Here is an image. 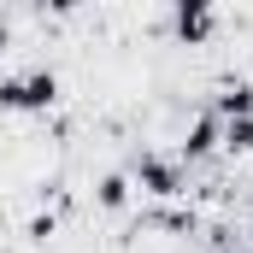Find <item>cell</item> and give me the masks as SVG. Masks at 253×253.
Listing matches in <instances>:
<instances>
[{"label":"cell","instance_id":"cell-1","mask_svg":"<svg viewBox=\"0 0 253 253\" xmlns=\"http://www.w3.org/2000/svg\"><path fill=\"white\" fill-rule=\"evenodd\" d=\"M129 189H141L147 200H183L189 194V165L165 147H135L129 159Z\"/></svg>","mask_w":253,"mask_h":253},{"label":"cell","instance_id":"cell-2","mask_svg":"<svg viewBox=\"0 0 253 253\" xmlns=\"http://www.w3.org/2000/svg\"><path fill=\"white\" fill-rule=\"evenodd\" d=\"M59 106V71L53 65H24L0 77V112H47Z\"/></svg>","mask_w":253,"mask_h":253},{"label":"cell","instance_id":"cell-3","mask_svg":"<svg viewBox=\"0 0 253 253\" xmlns=\"http://www.w3.org/2000/svg\"><path fill=\"white\" fill-rule=\"evenodd\" d=\"M165 30H171V42H177V47H212V42H218V30H224V12H218L212 0H171Z\"/></svg>","mask_w":253,"mask_h":253},{"label":"cell","instance_id":"cell-4","mask_svg":"<svg viewBox=\"0 0 253 253\" xmlns=\"http://www.w3.org/2000/svg\"><path fill=\"white\" fill-rule=\"evenodd\" d=\"M218 141H224V124H218L206 106H194L189 124H183V135H177V159H183V165H200V159L218 153Z\"/></svg>","mask_w":253,"mask_h":253},{"label":"cell","instance_id":"cell-5","mask_svg":"<svg viewBox=\"0 0 253 253\" xmlns=\"http://www.w3.org/2000/svg\"><path fill=\"white\" fill-rule=\"evenodd\" d=\"M218 124H230V118H253V83L248 77H218L212 83V94L200 100Z\"/></svg>","mask_w":253,"mask_h":253},{"label":"cell","instance_id":"cell-6","mask_svg":"<svg viewBox=\"0 0 253 253\" xmlns=\"http://www.w3.org/2000/svg\"><path fill=\"white\" fill-rule=\"evenodd\" d=\"M129 171H106V177H100V183H94V206H100V212H124L129 206Z\"/></svg>","mask_w":253,"mask_h":253},{"label":"cell","instance_id":"cell-7","mask_svg":"<svg viewBox=\"0 0 253 253\" xmlns=\"http://www.w3.org/2000/svg\"><path fill=\"white\" fill-rule=\"evenodd\" d=\"M218 153L248 159V153H253V118H230V124H224V141H218Z\"/></svg>","mask_w":253,"mask_h":253},{"label":"cell","instance_id":"cell-8","mask_svg":"<svg viewBox=\"0 0 253 253\" xmlns=\"http://www.w3.org/2000/svg\"><path fill=\"white\" fill-rule=\"evenodd\" d=\"M24 236H30V242H47V236H53V218H30V230H24Z\"/></svg>","mask_w":253,"mask_h":253},{"label":"cell","instance_id":"cell-9","mask_svg":"<svg viewBox=\"0 0 253 253\" xmlns=\"http://www.w3.org/2000/svg\"><path fill=\"white\" fill-rule=\"evenodd\" d=\"M6 47H12V18L0 12V53H6Z\"/></svg>","mask_w":253,"mask_h":253}]
</instances>
